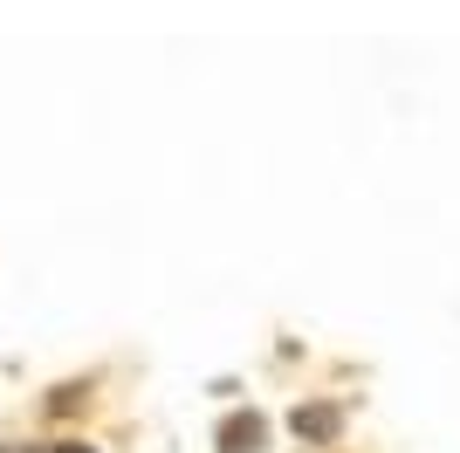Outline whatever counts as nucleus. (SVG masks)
<instances>
[{
    "label": "nucleus",
    "mask_w": 460,
    "mask_h": 453,
    "mask_svg": "<svg viewBox=\"0 0 460 453\" xmlns=\"http://www.w3.org/2000/svg\"><path fill=\"white\" fill-rule=\"evenodd\" d=\"M261 447V419H227V426H220V453H254Z\"/></svg>",
    "instance_id": "nucleus-1"
},
{
    "label": "nucleus",
    "mask_w": 460,
    "mask_h": 453,
    "mask_svg": "<svg viewBox=\"0 0 460 453\" xmlns=\"http://www.w3.org/2000/svg\"><path fill=\"white\" fill-rule=\"evenodd\" d=\"M296 433L303 440H337V413H330V405H309V413H296Z\"/></svg>",
    "instance_id": "nucleus-2"
},
{
    "label": "nucleus",
    "mask_w": 460,
    "mask_h": 453,
    "mask_svg": "<svg viewBox=\"0 0 460 453\" xmlns=\"http://www.w3.org/2000/svg\"><path fill=\"white\" fill-rule=\"evenodd\" d=\"M56 453H83V447H56Z\"/></svg>",
    "instance_id": "nucleus-3"
}]
</instances>
